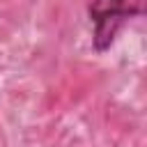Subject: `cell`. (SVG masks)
<instances>
[{"label": "cell", "mask_w": 147, "mask_h": 147, "mask_svg": "<svg viewBox=\"0 0 147 147\" xmlns=\"http://www.w3.org/2000/svg\"><path fill=\"white\" fill-rule=\"evenodd\" d=\"M147 0H92L87 16L92 23V46L96 53H103L113 46L122 25L131 18L145 14Z\"/></svg>", "instance_id": "cell-1"}]
</instances>
